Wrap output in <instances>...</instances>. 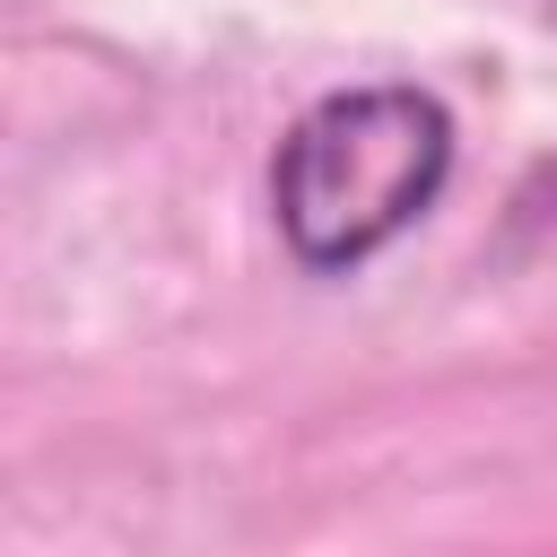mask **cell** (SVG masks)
Returning <instances> with one entry per match:
<instances>
[{
    "instance_id": "1",
    "label": "cell",
    "mask_w": 557,
    "mask_h": 557,
    "mask_svg": "<svg viewBox=\"0 0 557 557\" xmlns=\"http://www.w3.org/2000/svg\"><path fill=\"white\" fill-rule=\"evenodd\" d=\"M453 174V113L426 87H339L287 122L270 157V209L305 270H357L409 235Z\"/></svg>"
}]
</instances>
